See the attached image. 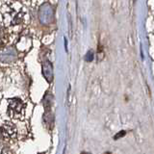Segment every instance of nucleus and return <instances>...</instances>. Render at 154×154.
<instances>
[{"instance_id": "20e7f679", "label": "nucleus", "mask_w": 154, "mask_h": 154, "mask_svg": "<svg viewBox=\"0 0 154 154\" xmlns=\"http://www.w3.org/2000/svg\"><path fill=\"white\" fill-rule=\"evenodd\" d=\"M93 58H94L93 52H91V51H89V52H88V54L86 55V61L91 62V60H93Z\"/></svg>"}, {"instance_id": "0eeeda50", "label": "nucleus", "mask_w": 154, "mask_h": 154, "mask_svg": "<svg viewBox=\"0 0 154 154\" xmlns=\"http://www.w3.org/2000/svg\"><path fill=\"white\" fill-rule=\"evenodd\" d=\"M81 154H90V153H87V152H82Z\"/></svg>"}, {"instance_id": "423d86ee", "label": "nucleus", "mask_w": 154, "mask_h": 154, "mask_svg": "<svg viewBox=\"0 0 154 154\" xmlns=\"http://www.w3.org/2000/svg\"><path fill=\"white\" fill-rule=\"evenodd\" d=\"M2 38H3V32H2V29L0 28V42H1Z\"/></svg>"}, {"instance_id": "f257e3e1", "label": "nucleus", "mask_w": 154, "mask_h": 154, "mask_svg": "<svg viewBox=\"0 0 154 154\" xmlns=\"http://www.w3.org/2000/svg\"><path fill=\"white\" fill-rule=\"evenodd\" d=\"M24 113V103L19 98H13L9 101L8 104V115L11 118L19 119Z\"/></svg>"}, {"instance_id": "39448f33", "label": "nucleus", "mask_w": 154, "mask_h": 154, "mask_svg": "<svg viewBox=\"0 0 154 154\" xmlns=\"http://www.w3.org/2000/svg\"><path fill=\"white\" fill-rule=\"evenodd\" d=\"M125 134H126V132H125V131H122V132H119V134L116 135V136L114 137V139H115V140H118V139H119V138L123 137Z\"/></svg>"}, {"instance_id": "7ed1b4c3", "label": "nucleus", "mask_w": 154, "mask_h": 154, "mask_svg": "<svg viewBox=\"0 0 154 154\" xmlns=\"http://www.w3.org/2000/svg\"><path fill=\"white\" fill-rule=\"evenodd\" d=\"M1 132H2V136L6 139L13 138L16 135V127L14 126L13 123L10 122L5 123L1 127Z\"/></svg>"}, {"instance_id": "f03ea898", "label": "nucleus", "mask_w": 154, "mask_h": 154, "mask_svg": "<svg viewBox=\"0 0 154 154\" xmlns=\"http://www.w3.org/2000/svg\"><path fill=\"white\" fill-rule=\"evenodd\" d=\"M17 53L13 48H5L0 51V60L7 63L16 59Z\"/></svg>"}]
</instances>
